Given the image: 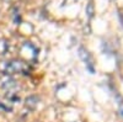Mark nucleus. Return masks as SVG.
Wrapping results in <instances>:
<instances>
[{"instance_id": "obj_8", "label": "nucleus", "mask_w": 123, "mask_h": 122, "mask_svg": "<svg viewBox=\"0 0 123 122\" xmlns=\"http://www.w3.org/2000/svg\"><path fill=\"white\" fill-rule=\"evenodd\" d=\"M118 19H119V21H121V24L123 26V13L121 11V10H118Z\"/></svg>"}, {"instance_id": "obj_2", "label": "nucleus", "mask_w": 123, "mask_h": 122, "mask_svg": "<svg viewBox=\"0 0 123 122\" xmlns=\"http://www.w3.org/2000/svg\"><path fill=\"white\" fill-rule=\"evenodd\" d=\"M1 88L5 90V93L7 94V93H17L18 91V85H17V83L15 80H12V79H5L4 81H3V84H1Z\"/></svg>"}, {"instance_id": "obj_7", "label": "nucleus", "mask_w": 123, "mask_h": 122, "mask_svg": "<svg viewBox=\"0 0 123 122\" xmlns=\"http://www.w3.org/2000/svg\"><path fill=\"white\" fill-rule=\"evenodd\" d=\"M0 109H3L4 111H11V106H4L3 105V103H1V101H0Z\"/></svg>"}, {"instance_id": "obj_4", "label": "nucleus", "mask_w": 123, "mask_h": 122, "mask_svg": "<svg viewBox=\"0 0 123 122\" xmlns=\"http://www.w3.org/2000/svg\"><path fill=\"white\" fill-rule=\"evenodd\" d=\"M38 101H39V99H38L36 95H31V96L26 97L25 105H26V107H28L30 110H35V109L37 107V105H38Z\"/></svg>"}, {"instance_id": "obj_5", "label": "nucleus", "mask_w": 123, "mask_h": 122, "mask_svg": "<svg viewBox=\"0 0 123 122\" xmlns=\"http://www.w3.org/2000/svg\"><path fill=\"white\" fill-rule=\"evenodd\" d=\"M7 51H9V43H7V41L4 39V38H0V56L5 54Z\"/></svg>"}, {"instance_id": "obj_6", "label": "nucleus", "mask_w": 123, "mask_h": 122, "mask_svg": "<svg viewBox=\"0 0 123 122\" xmlns=\"http://www.w3.org/2000/svg\"><path fill=\"white\" fill-rule=\"evenodd\" d=\"M86 14H87V16H89L90 19L94 16V14H95V13H94V4H92L91 1H90V3L87 4V6H86Z\"/></svg>"}, {"instance_id": "obj_3", "label": "nucleus", "mask_w": 123, "mask_h": 122, "mask_svg": "<svg viewBox=\"0 0 123 122\" xmlns=\"http://www.w3.org/2000/svg\"><path fill=\"white\" fill-rule=\"evenodd\" d=\"M79 56H80V57H81V59H83L84 62L87 64L89 69H90L91 72H92V58H91L90 53L87 52V51H86L85 48L80 47V48H79Z\"/></svg>"}, {"instance_id": "obj_1", "label": "nucleus", "mask_w": 123, "mask_h": 122, "mask_svg": "<svg viewBox=\"0 0 123 122\" xmlns=\"http://www.w3.org/2000/svg\"><path fill=\"white\" fill-rule=\"evenodd\" d=\"M30 72V67L26 62L20 59H12L7 62L4 67V73L6 75H14V74H27Z\"/></svg>"}]
</instances>
